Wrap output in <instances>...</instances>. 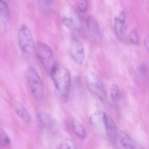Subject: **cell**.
<instances>
[{
	"label": "cell",
	"mask_w": 149,
	"mask_h": 149,
	"mask_svg": "<svg viewBox=\"0 0 149 149\" xmlns=\"http://www.w3.org/2000/svg\"><path fill=\"white\" fill-rule=\"evenodd\" d=\"M56 92L63 102L69 97L71 86L70 73L68 69L57 65L49 73Z\"/></svg>",
	"instance_id": "6da1fadb"
},
{
	"label": "cell",
	"mask_w": 149,
	"mask_h": 149,
	"mask_svg": "<svg viewBox=\"0 0 149 149\" xmlns=\"http://www.w3.org/2000/svg\"><path fill=\"white\" fill-rule=\"evenodd\" d=\"M37 58L49 73L58 65L51 48L46 43L39 42L35 47Z\"/></svg>",
	"instance_id": "7a4b0ae2"
},
{
	"label": "cell",
	"mask_w": 149,
	"mask_h": 149,
	"mask_svg": "<svg viewBox=\"0 0 149 149\" xmlns=\"http://www.w3.org/2000/svg\"><path fill=\"white\" fill-rule=\"evenodd\" d=\"M61 19L64 25L75 35L81 28V19L78 12L72 7H67L62 11Z\"/></svg>",
	"instance_id": "3957f363"
},
{
	"label": "cell",
	"mask_w": 149,
	"mask_h": 149,
	"mask_svg": "<svg viewBox=\"0 0 149 149\" xmlns=\"http://www.w3.org/2000/svg\"><path fill=\"white\" fill-rule=\"evenodd\" d=\"M26 80L30 92L37 100H40L43 95V86L38 72L33 68H29L26 73Z\"/></svg>",
	"instance_id": "277c9868"
},
{
	"label": "cell",
	"mask_w": 149,
	"mask_h": 149,
	"mask_svg": "<svg viewBox=\"0 0 149 149\" xmlns=\"http://www.w3.org/2000/svg\"><path fill=\"white\" fill-rule=\"evenodd\" d=\"M18 41L22 52L30 55L35 50V45L31 32L25 25L20 27L18 33Z\"/></svg>",
	"instance_id": "5b68a950"
},
{
	"label": "cell",
	"mask_w": 149,
	"mask_h": 149,
	"mask_svg": "<svg viewBox=\"0 0 149 149\" xmlns=\"http://www.w3.org/2000/svg\"><path fill=\"white\" fill-rule=\"evenodd\" d=\"M85 81L87 88L92 94L101 101L106 100V93L104 86L97 75L90 73L85 77Z\"/></svg>",
	"instance_id": "8992f818"
},
{
	"label": "cell",
	"mask_w": 149,
	"mask_h": 149,
	"mask_svg": "<svg viewBox=\"0 0 149 149\" xmlns=\"http://www.w3.org/2000/svg\"><path fill=\"white\" fill-rule=\"evenodd\" d=\"M70 50L75 62L79 65H81L85 59L84 47L81 42L75 35H72Z\"/></svg>",
	"instance_id": "52a82bcc"
},
{
	"label": "cell",
	"mask_w": 149,
	"mask_h": 149,
	"mask_svg": "<svg viewBox=\"0 0 149 149\" xmlns=\"http://www.w3.org/2000/svg\"><path fill=\"white\" fill-rule=\"evenodd\" d=\"M104 129L110 142L113 145L116 144L117 140L118 130L116 124L109 116L104 113Z\"/></svg>",
	"instance_id": "ba28073f"
},
{
	"label": "cell",
	"mask_w": 149,
	"mask_h": 149,
	"mask_svg": "<svg viewBox=\"0 0 149 149\" xmlns=\"http://www.w3.org/2000/svg\"><path fill=\"white\" fill-rule=\"evenodd\" d=\"M14 110L16 115L22 121L29 123L31 121V117L26 109L19 103H16L13 105Z\"/></svg>",
	"instance_id": "9c48e42d"
},
{
	"label": "cell",
	"mask_w": 149,
	"mask_h": 149,
	"mask_svg": "<svg viewBox=\"0 0 149 149\" xmlns=\"http://www.w3.org/2000/svg\"><path fill=\"white\" fill-rule=\"evenodd\" d=\"M86 26L89 32L93 36L97 37L99 35V27L96 19L91 15L87 17L86 20Z\"/></svg>",
	"instance_id": "30bf717a"
},
{
	"label": "cell",
	"mask_w": 149,
	"mask_h": 149,
	"mask_svg": "<svg viewBox=\"0 0 149 149\" xmlns=\"http://www.w3.org/2000/svg\"><path fill=\"white\" fill-rule=\"evenodd\" d=\"M118 137L120 143L125 149H136L131 138L125 132H120Z\"/></svg>",
	"instance_id": "8fae6325"
},
{
	"label": "cell",
	"mask_w": 149,
	"mask_h": 149,
	"mask_svg": "<svg viewBox=\"0 0 149 149\" xmlns=\"http://www.w3.org/2000/svg\"><path fill=\"white\" fill-rule=\"evenodd\" d=\"M104 112L97 110L91 116V123L96 128L100 129L104 127Z\"/></svg>",
	"instance_id": "7c38bea8"
},
{
	"label": "cell",
	"mask_w": 149,
	"mask_h": 149,
	"mask_svg": "<svg viewBox=\"0 0 149 149\" xmlns=\"http://www.w3.org/2000/svg\"><path fill=\"white\" fill-rule=\"evenodd\" d=\"M72 129L76 135L81 140L85 139L87 133L82 124L77 119H74L72 121Z\"/></svg>",
	"instance_id": "4fadbf2b"
},
{
	"label": "cell",
	"mask_w": 149,
	"mask_h": 149,
	"mask_svg": "<svg viewBox=\"0 0 149 149\" xmlns=\"http://www.w3.org/2000/svg\"><path fill=\"white\" fill-rule=\"evenodd\" d=\"M0 16L1 20L5 23L8 21L10 17L8 4L3 1H0Z\"/></svg>",
	"instance_id": "5bb4252c"
},
{
	"label": "cell",
	"mask_w": 149,
	"mask_h": 149,
	"mask_svg": "<svg viewBox=\"0 0 149 149\" xmlns=\"http://www.w3.org/2000/svg\"><path fill=\"white\" fill-rule=\"evenodd\" d=\"M125 20V14L124 12L120 13L118 16L115 18L114 27L115 31L117 33H119L123 31Z\"/></svg>",
	"instance_id": "9a60e30c"
},
{
	"label": "cell",
	"mask_w": 149,
	"mask_h": 149,
	"mask_svg": "<svg viewBox=\"0 0 149 149\" xmlns=\"http://www.w3.org/2000/svg\"><path fill=\"white\" fill-rule=\"evenodd\" d=\"M11 141L6 132L1 129L0 130V148L1 149H10Z\"/></svg>",
	"instance_id": "2e32d148"
},
{
	"label": "cell",
	"mask_w": 149,
	"mask_h": 149,
	"mask_svg": "<svg viewBox=\"0 0 149 149\" xmlns=\"http://www.w3.org/2000/svg\"><path fill=\"white\" fill-rule=\"evenodd\" d=\"M38 118L42 125L47 128H50L53 125V123L50 116L44 112H40L38 114Z\"/></svg>",
	"instance_id": "e0dca14e"
},
{
	"label": "cell",
	"mask_w": 149,
	"mask_h": 149,
	"mask_svg": "<svg viewBox=\"0 0 149 149\" xmlns=\"http://www.w3.org/2000/svg\"><path fill=\"white\" fill-rule=\"evenodd\" d=\"M38 4L40 8L46 13H49L53 9V3L50 1H40Z\"/></svg>",
	"instance_id": "ac0fdd59"
},
{
	"label": "cell",
	"mask_w": 149,
	"mask_h": 149,
	"mask_svg": "<svg viewBox=\"0 0 149 149\" xmlns=\"http://www.w3.org/2000/svg\"><path fill=\"white\" fill-rule=\"evenodd\" d=\"M110 95L112 100L115 102H118L120 98V90L117 85H113L110 89Z\"/></svg>",
	"instance_id": "d6986e66"
},
{
	"label": "cell",
	"mask_w": 149,
	"mask_h": 149,
	"mask_svg": "<svg viewBox=\"0 0 149 149\" xmlns=\"http://www.w3.org/2000/svg\"><path fill=\"white\" fill-rule=\"evenodd\" d=\"M58 149H77L74 143L70 139H65L58 147Z\"/></svg>",
	"instance_id": "ffe728a7"
},
{
	"label": "cell",
	"mask_w": 149,
	"mask_h": 149,
	"mask_svg": "<svg viewBox=\"0 0 149 149\" xmlns=\"http://www.w3.org/2000/svg\"><path fill=\"white\" fill-rule=\"evenodd\" d=\"M129 39L131 42L136 46L139 45V39L136 30H133L130 32L129 36Z\"/></svg>",
	"instance_id": "44dd1931"
},
{
	"label": "cell",
	"mask_w": 149,
	"mask_h": 149,
	"mask_svg": "<svg viewBox=\"0 0 149 149\" xmlns=\"http://www.w3.org/2000/svg\"><path fill=\"white\" fill-rule=\"evenodd\" d=\"M77 7L79 11L82 13H85L88 8V3L86 1L82 0L79 1Z\"/></svg>",
	"instance_id": "7402d4cb"
},
{
	"label": "cell",
	"mask_w": 149,
	"mask_h": 149,
	"mask_svg": "<svg viewBox=\"0 0 149 149\" xmlns=\"http://www.w3.org/2000/svg\"><path fill=\"white\" fill-rule=\"evenodd\" d=\"M140 73L143 74H145L147 71V67L146 64H142L139 68Z\"/></svg>",
	"instance_id": "603a6c76"
},
{
	"label": "cell",
	"mask_w": 149,
	"mask_h": 149,
	"mask_svg": "<svg viewBox=\"0 0 149 149\" xmlns=\"http://www.w3.org/2000/svg\"><path fill=\"white\" fill-rule=\"evenodd\" d=\"M144 45L146 50L149 52V36L145 38Z\"/></svg>",
	"instance_id": "cb8c5ba5"
}]
</instances>
